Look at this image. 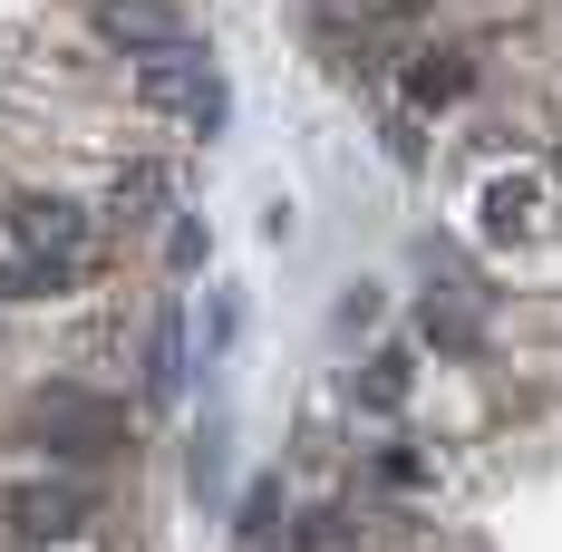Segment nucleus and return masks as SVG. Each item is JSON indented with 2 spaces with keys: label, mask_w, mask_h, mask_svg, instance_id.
I'll return each instance as SVG.
<instances>
[{
  "label": "nucleus",
  "mask_w": 562,
  "mask_h": 552,
  "mask_svg": "<svg viewBox=\"0 0 562 552\" xmlns=\"http://www.w3.org/2000/svg\"><path fill=\"white\" fill-rule=\"evenodd\" d=\"M116 495L108 475H78V465H0V543H78V533H108Z\"/></svg>",
  "instance_id": "obj_1"
},
{
  "label": "nucleus",
  "mask_w": 562,
  "mask_h": 552,
  "mask_svg": "<svg viewBox=\"0 0 562 552\" xmlns=\"http://www.w3.org/2000/svg\"><path fill=\"white\" fill-rule=\"evenodd\" d=\"M30 455L98 475V465H116V455H126V407H116V397H98V387H78V379L40 387V397H30Z\"/></svg>",
  "instance_id": "obj_2"
},
{
  "label": "nucleus",
  "mask_w": 562,
  "mask_h": 552,
  "mask_svg": "<svg viewBox=\"0 0 562 552\" xmlns=\"http://www.w3.org/2000/svg\"><path fill=\"white\" fill-rule=\"evenodd\" d=\"M475 233H485L495 252H514V262L562 252V184L543 166H495L485 194H475Z\"/></svg>",
  "instance_id": "obj_3"
},
{
  "label": "nucleus",
  "mask_w": 562,
  "mask_h": 552,
  "mask_svg": "<svg viewBox=\"0 0 562 552\" xmlns=\"http://www.w3.org/2000/svg\"><path fill=\"white\" fill-rule=\"evenodd\" d=\"M485 88V40L475 30H427L397 49V116H456Z\"/></svg>",
  "instance_id": "obj_4"
},
{
  "label": "nucleus",
  "mask_w": 562,
  "mask_h": 552,
  "mask_svg": "<svg viewBox=\"0 0 562 552\" xmlns=\"http://www.w3.org/2000/svg\"><path fill=\"white\" fill-rule=\"evenodd\" d=\"M0 223H10V252H40L58 272H88L98 262V214L78 204V194H40V184H20V194H0Z\"/></svg>",
  "instance_id": "obj_5"
},
{
  "label": "nucleus",
  "mask_w": 562,
  "mask_h": 552,
  "mask_svg": "<svg viewBox=\"0 0 562 552\" xmlns=\"http://www.w3.org/2000/svg\"><path fill=\"white\" fill-rule=\"evenodd\" d=\"M136 98H146L156 116H184L194 136H214V126H224V78H214V58L194 49V40H184V49L136 58Z\"/></svg>",
  "instance_id": "obj_6"
},
{
  "label": "nucleus",
  "mask_w": 562,
  "mask_h": 552,
  "mask_svg": "<svg viewBox=\"0 0 562 552\" xmlns=\"http://www.w3.org/2000/svg\"><path fill=\"white\" fill-rule=\"evenodd\" d=\"M88 20H98V40L126 49V58L184 49V10H175V0H88Z\"/></svg>",
  "instance_id": "obj_7"
},
{
  "label": "nucleus",
  "mask_w": 562,
  "mask_h": 552,
  "mask_svg": "<svg viewBox=\"0 0 562 552\" xmlns=\"http://www.w3.org/2000/svg\"><path fill=\"white\" fill-rule=\"evenodd\" d=\"M407 397H417V359H407V349H369V359L349 369V407H359V417H397Z\"/></svg>",
  "instance_id": "obj_8"
},
{
  "label": "nucleus",
  "mask_w": 562,
  "mask_h": 552,
  "mask_svg": "<svg viewBox=\"0 0 562 552\" xmlns=\"http://www.w3.org/2000/svg\"><path fill=\"white\" fill-rule=\"evenodd\" d=\"M417 330H427V349H447V359H475L485 349V311H475V291H427L417 301Z\"/></svg>",
  "instance_id": "obj_9"
},
{
  "label": "nucleus",
  "mask_w": 562,
  "mask_h": 552,
  "mask_svg": "<svg viewBox=\"0 0 562 552\" xmlns=\"http://www.w3.org/2000/svg\"><path fill=\"white\" fill-rule=\"evenodd\" d=\"M369 485H379V495H427V485H437V446H417V437L369 446Z\"/></svg>",
  "instance_id": "obj_10"
},
{
  "label": "nucleus",
  "mask_w": 562,
  "mask_h": 552,
  "mask_svg": "<svg viewBox=\"0 0 562 552\" xmlns=\"http://www.w3.org/2000/svg\"><path fill=\"white\" fill-rule=\"evenodd\" d=\"M184 387V320H156V339H146V397H175Z\"/></svg>",
  "instance_id": "obj_11"
},
{
  "label": "nucleus",
  "mask_w": 562,
  "mask_h": 552,
  "mask_svg": "<svg viewBox=\"0 0 562 552\" xmlns=\"http://www.w3.org/2000/svg\"><path fill=\"white\" fill-rule=\"evenodd\" d=\"M281 523H291V495H281V475H262V485L243 495V543H252V552H272Z\"/></svg>",
  "instance_id": "obj_12"
},
{
  "label": "nucleus",
  "mask_w": 562,
  "mask_h": 552,
  "mask_svg": "<svg viewBox=\"0 0 562 552\" xmlns=\"http://www.w3.org/2000/svg\"><path fill=\"white\" fill-rule=\"evenodd\" d=\"M146 204H166V174H156V166H126L108 184V223H146Z\"/></svg>",
  "instance_id": "obj_13"
},
{
  "label": "nucleus",
  "mask_w": 562,
  "mask_h": 552,
  "mask_svg": "<svg viewBox=\"0 0 562 552\" xmlns=\"http://www.w3.org/2000/svg\"><path fill=\"white\" fill-rule=\"evenodd\" d=\"M166 262H175V272H194V262H204V223H194V214H175V233H166Z\"/></svg>",
  "instance_id": "obj_14"
},
{
  "label": "nucleus",
  "mask_w": 562,
  "mask_h": 552,
  "mask_svg": "<svg viewBox=\"0 0 562 552\" xmlns=\"http://www.w3.org/2000/svg\"><path fill=\"white\" fill-rule=\"evenodd\" d=\"M0 552H126L116 533H78V543H0Z\"/></svg>",
  "instance_id": "obj_15"
}]
</instances>
